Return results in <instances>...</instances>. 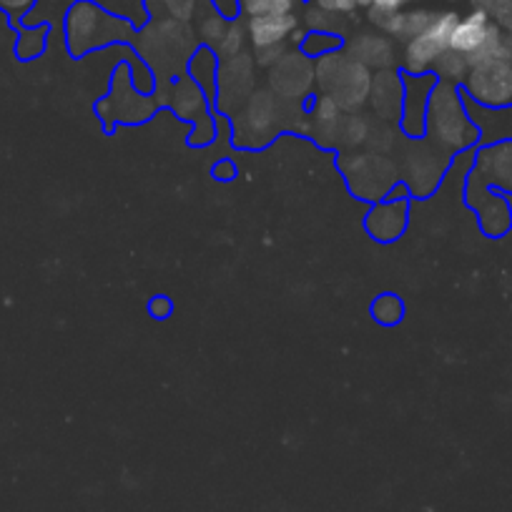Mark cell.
I'll use <instances>...</instances> for the list:
<instances>
[{
  "instance_id": "cell-1",
  "label": "cell",
  "mask_w": 512,
  "mask_h": 512,
  "mask_svg": "<svg viewBox=\"0 0 512 512\" xmlns=\"http://www.w3.org/2000/svg\"><path fill=\"white\" fill-rule=\"evenodd\" d=\"M307 131V106L284 103L259 86L249 96V101L229 118L231 146L241 151H264L282 134H299Z\"/></svg>"
},
{
  "instance_id": "cell-2",
  "label": "cell",
  "mask_w": 512,
  "mask_h": 512,
  "mask_svg": "<svg viewBox=\"0 0 512 512\" xmlns=\"http://www.w3.org/2000/svg\"><path fill=\"white\" fill-rule=\"evenodd\" d=\"M199 38L191 31L186 21H154L139 28L136 41L131 43L136 56L151 68L156 83L174 81V78L184 76L186 66H189L191 56L199 48Z\"/></svg>"
},
{
  "instance_id": "cell-3",
  "label": "cell",
  "mask_w": 512,
  "mask_h": 512,
  "mask_svg": "<svg viewBox=\"0 0 512 512\" xmlns=\"http://www.w3.org/2000/svg\"><path fill=\"white\" fill-rule=\"evenodd\" d=\"M425 139H430L432 144L452 156L475 151L482 144L480 128L475 126L470 111H467L465 93L455 83L437 81L432 88Z\"/></svg>"
},
{
  "instance_id": "cell-4",
  "label": "cell",
  "mask_w": 512,
  "mask_h": 512,
  "mask_svg": "<svg viewBox=\"0 0 512 512\" xmlns=\"http://www.w3.org/2000/svg\"><path fill=\"white\" fill-rule=\"evenodd\" d=\"M139 28L126 18L113 16L96 0H76L63 16V36L71 58H83L108 46H128L136 41Z\"/></svg>"
},
{
  "instance_id": "cell-5",
  "label": "cell",
  "mask_w": 512,
  "mask_h": 512,
  "mask_svg": "<svg viewBox=\"0 0 512 512\" xmlns=\"http://www.w3.org/2000/svg\"><path fill=\"white\" fill-rule=\"evenodd\" d=\"M400 184L405 186L412 201H425L440 191L450 174L455 156L432 144L430 139H402L395 151Z\"/></svg>"
},
{
  "instance_id": "cell-6",
  "label": "cell",
  "mask_w": 512,
  "mask_h": 512,
  "mask_svg": "<svg viewBox=\"0 0 512 512\" xmlns=\"http://www.w3.org/2000/svg\"><path fill=\"white\" fill-rule=\"evenodd\" d=\"M337 169L349 194L367 204L387 199L400 186V169H397L395 156L377 154V151H339Z\"/></svg>"
},
{
  "instance_id": "cell-7",
  "label": "cell",
  "mask_w": 512,
  "mask_h": 512,
  "mask_svg": "<svg viewBox=\"0 0 512 512\" xmlns=\"http://www.w3.org/2000/svg\"><path fill=\"white\" fill-rule=\"evenodd\" d=\"M93 111H96L101 126L106 131H113L116 126H144L161 111V106L154 93H144L134 86L131 68H128L126 58H123L113 68L106 96L98 98Z\"/></svg>"
},
{
  "instance_id": "cell-8",
  "label": "cell",
  "mask_w": 512,
  "mask_h": 512,
  "mask_svg": "<svg viewBox=\"0 0 512 512\" xmlns=\"http://www.w3.org/2000/svg\"><path fill=\"white\" fill-rule=\"evenodd\" d=\"M317 93L334 98L344 113H359L367 108L374 73L354 61L347 51H334L314 61Z\"/></svg>"
},
{
  "instance_id": "cell-9",
  "label": "cell",
  "mask_w": 512,
  "mask_h": 512,
  "mask_svg": "<svg viewBox=\"0 0 512 512\" xmlns=\"http://www.w3.org/2000/svg\"><path fill=\"white\" fill-rule=\"evenodd\" d=\"M267 88L284 103L307 106L317 96V71L314 58L304 56L299 48L284 53L274 66L267 68Z\"/></svg>"
},
{
  "instance_id": "cell-10",
  "label": "cell",
  "mask_w": 512,
  "mask_h": 512,
  "mask_svg": "<svg viewBox=\"0 0 512 512\" xmlns=\"http://www.w3.org/2000/svg\"><path fill=\"white\" fill-rule=\"evenodd\" d=\"M256 66L254 53L244 51L239 56L221 58L219 61V76H216V91L211 103H214V111L221 116L231 118L246 101H249L251 93L259 88V78H256Z\"/></svg>"
},
{
  "instance_id": "cell-11",
  "label": "cell",
  "mask_w": 512,
  "mask_h": 512,
  "mask_svg": "<svg viewBox=\"0 0 512 512\" xmlns=\"http://www.w3.org/2000/svg\"><path fill=\"white\" fill-rule=\"evenodd\" d=\"M462 93L467 101L482 108L512 106V58H492L470 66L462 81Z\"/></svg>"
},
{
  "instance_id": "cell-12",
  "label": "cell",
  "mask_w": 512,
  "mask_h": 512,
  "mask_svg": "<svg viewBox=\"0 0 512 512\" xmlns=\"http://www.w3.org/2000/svg\"><path fill=\"white\" fill-rule=\"evenodd\" d=\"M460 21V16L452 11L437 13L435 21L427 26V31H422L420 36H415L412 41L405 43L400 53V71L405 76H422V73H432L437 58L450 48V36L455 23Z\"/></svg>"
},
{
  "instance_id": "cell-13",
  "label": "cell",
  "mask_w": 512,
  "mask_h": 512,
  "mask_svg": "<svg viewBox=\"0 0 512 512\" xmlns=\"http://www.w3.org/2000/svg\"><path fill=\"white\" fill-rule=\"evenodd\" d=\"M465 204L475 214L477 226L487 239H502L512 229V204L505 194L487 186L475 171L470 169L465 179Z\"/></svg>"
},
{
  "instance_id": "cell-14",
  "label": "cell",
  "mask_w": 512,
  "mask_h": 512,
  "mask_svg": "<svg viewBox=\"0 0 512 512\" xmlns=\"http://www.w3.org/2000/svg\"><path fill=\"white\" fill-rule=\"evenodd\" d=\"M412 199L405 186H397L387 199L369 204L364 214V231L377 244H395L410 229Z\"/></svg>"
},
{
  "instance_id": "cell-15",
  "label": "cell",
  "mask_w": 512,
  "mask_h": 512,
  "mask_svg": "<svg viewBox=\"0 0 512 512\" xmlns=\"http://www.w3.org/2000/svg\"><path fill=\"white\" fill-rule=\"evenodd\" d=\"M154 96L161 108H169L179 121L189 123V126L214 111V103H211L209 93L201 86H196L186 73L174 78V81L156 83Z\"/></svg>"
},
{
  "instance_id": "cell-16",
  "label": "cell",
  "mask_w": 512,
  "mask_h": 512,
  "mask_svg": "<svg viewBox=\"0 0 512 512\" xmlns=\"http://www.w3.org/2000/svg\"><path fill=\"white\" fill-rule=\"evenodd\" d=\"M472 171L500 194L512 196V139L480 144L472 156Z\"/></svg>"
},
{
  "instance_id": "cell-17",
  "label": "cell",
  "mask_w": 512,
  "mask_h": 512,
  "mask_svg": "<svg viewBox=\"0 0 512 512\" xmlns=\"http://www.w3.org/2000/svg\"><path fill=\"white\" fill-rule=\"evenodd\" d=\"M435 83V73L405 76V106H402V116L397 121L405 139H425L427 106H430V93Z\"/></svg>"
},
{
  "instance_id": "cell-18",
  "label": "cell",
  "mask_w": 512,
  "mask_h": 512,
  "mask_svg": "<svg viewBox=\"0 0 512 512\" xmlns=\"http://www.w3.org/2000/svg\"><path fill=\"white\" fill-rule=\"evenodd\" d=\"M402 106H405V73L400 68L374 73L367 101L369 116L397 123L402 116Z\"/></svg>"
},
{
  "instance_id": "cell-19",
  "label": "cell",
  "mask_w": 512,
  "mask_h": 512,
  "mask_svg": "<svg viewBox=\"0 0 512 512\" xmlns=\"http://www.w3.org/2000/svg\"><path fill=\"white\" fill-rule=\"evenodd\" d=\"M344 111L337 106V101L324 93H317L312 101L307 103V136L309 141L324 151H334L337 154V139H339V126H342Z\"/></svg>"
},
{
  "instance_id": "cell-20",
  "label": "cell",
  "mask_w": 512,
  "mask_h": 512,
  "mask_svg": "<svg viewBox=\"0 0 512 512\" xmlns=\"http://www.w3.org/2000/svg\"><path fill=\"white\" fill-rule=\"evenodd\" d=\"M344 51L372 73L400 66V53H397L395 41L384 33H359V36L344 41Z\"/></svg>"
},
{
  "instance_id": "cell-21",
  "label": "cell",
  "mask_w": 512,
  "mask_h": 512,
  "mask_svg": "<svg viewBox=\"0 0 512 512\" xmlns=\"http://www.w3.org/2000/svg\"><path fill=\"white\" fill-rule=\"evenodd\" d=\"M246 23V36H249L251 51H264L274 46H289L294 31L302 26L297 13L292 16H259L249 18Z\"/></svg>"
},
{
  "instance_id": "cell-22",
  "label": "cell",
  "mask_w": 512,
  "mask_h": 512,
  "mask_svg": "<svg viewBox=\"0 0 512 512\" xmlns=\"http://www.w3.org/2000/svg\"><path fill=\"white\" fill-rule=\"evenodd\" d=\"M219 61L221 58L216 56V51H211V48H206V46H199L196 48L194 56H191L189 66H186V76H189L196 86L204 88L211 98H214V91H216Z\"/></svg>"
},
{
  "instance_id": "cell-23",
  "label": "cell",
  "mask_w": 512,
  "mask_h": 512,
  "mask_svg": "<svg viewBox=\"0 0 512 512\" xmlns=\"http://www.w3.org/2000/svg\"><path fill=\"white\" fill-rule=\"evenodd\" d=\"M369 123L372 116L364 111L359 113H344L342 126H339V139H337V154L339 151H359L367 146L369 136Z\"/></svg>"
},
{
  "instance_id": "cell-24",
  "label": "cell",
  "mask_w": 512,
  "mask_h": 512,
  "mask_svg": "<svg viewBox=\"0 0 512 512\" xmlns=\"http://www.w3.org/2000/svg\"><path fill=\"white\" fill-rule=\"evenodd\" d=\"M48 33H51V26H48V23L23 26L21 31H18L16 46H13L18 61L28 63V61H36V58H41L48 48Z\"/></svg>"
},
{
  "instance_id": "cell-25",
  "label": "cell",
  "mask_w": 512,
  "mask_h": 512,
  "mask_svg": "<svg viewBox=\"0 0 512 512\" xmlns=\"http://www.w3.org/2000/svg\"><path fill=\"white\" fill-rule=\"evenodd\" d=\"M402 139H405V136L400 134V126H397V123L379 121V118L372 116V123H369L367 146H364V149L377 151V154L395 156V151L400 149Z\"/></svg>"
},
{
  "instance_id": "cell-26",
  "label": "cell",
  "mask_w": 512,
  "mask_h": 512,
  "mask_svg": "<svg viewBox=\"0 0 512 512\" xmlns=\"http://www.w3.org/2000/svg\"><path fill=\"white\" fill-rule=\"evenodd\" d=\"M369 317H372L374 324H379V327H397V324L405 322L407 317L405 299L395 292L379 294L372 302V307H369Z\"/></svg>"
},
{
  "instance_id": "cell-27",
  "label": "cell",
  "mask_w": 512,
  "mask_h": 512,
  "mask_svg": "<svg viewBox=\"0 0 512 512\" xmlns=\"http://www.w3.org/2000/svg\"><path fill=\"white\" fill-rule=\"evenodd\" d=\"M304 0H239V13L244 21L259 16H292Z\"/></svg>"
},
{
  "instance_id": "cell-28",
  "label": "cell",
  "mask_w": 512,
  "mask_h": 512,
  "mask_svg": "<svg viewBox=\"0 0 512 512\" xmlns=\"http://www.w3.org/2000/svg\"><path fill=\"white\" fill-rule=\"evenodd\" d=\"M432 73H435L437 81H445V83H455V86H462V81H465V76L470 73V61H467V56H462V53L452 51V48H447L445 53H442L440 58H437L435 68H432Z\"/></svg>"
},
{
  "instance_id": "cell-29",
  "label": "cell",
  "mask_w": 512,
  "mask_h": 512,
  "mask_svg": "<svg viewBox=\"0 0 512 512\" xmlns=\"http://www.w3.org/2000/svg\"><path fill=\"white\" fill-rule=\"evenodd\" d=\"M229 118L221 116V113L211 111L209 116L199 118L196 123H191V131H189V146L194 149H206V146L214 144L221 134V126H226Z\"/></svg>"
},
{
  "instance_id": "cell-30",
  "label": "cell",
  "mask_w": 512,
  "mask_h": 512,
  "mask_svg": "<svg viewBox=\"0 0 512 512\" xmlns=\"http://www.w3.org/2000/svg\"><path fill=\"white\" fill-rule=\"evenodd\" d=\"M342 48H344V36H339V33H322V31H307L304 33L302 43H299V51H302L304 56L314 58V61L327 56V53L342 51Z\"/></svg>"
},
{
  "instance_id": "cell-31",
  "label": "cell",
  "mask_w": 512,
  "mask_h": 512,
  "mask_svg": "<svg viewBox=\"0 0 512 512\" xmlns=\"http://www.w3.org/2000/svg\"><path fill=\"white\" fill-rule=\"evenodd\" d=\"M249 46V36H246V23L244 18H236V21H229V28H226L224 38L216 46V56L219 58H231L239 56V53L246 51Z\"/></svg>"
},
{
  "instance_id": "cell-32",
  "label": "cell",
  "mask_w": 512,
  "mask_h": 512,
  "mask_svg": "<svg viewBox=\"0 0 512 512\" xmlns=\"http://www.w3.org/2000/svg\"><path fill=\"white\" fill-rule=\"evenodd\" d=\"M472 3L477 11L487 13V18L512 38V0H472Z\"/></svg>"
},
{
  "instance_id": "cell-33",
  "label": "cell",
  "mask_w": 512,
  "mask_h": 512,
  "mask_svg": "<svg viewBox=\"0 0 512 512\" xmlns=\"http://www.w3.org/2000/svg\"><path fill=\"white\" fill-rule=\"evenodd\" d=\"M226 28H229V21H226L224 16H219V13H211V16H206L204 21L199 23V43L201 46L211 48V51H216V46H219L221 38H224Z\"/></svg>"
},
{
  "instance_id": "cell-34",
  "label": "cell",
  "mask_w": 512,
  "mask_h": 512,
  "mask_svg": "<svg viewBox=\"0 0 512 512\" xmlns=\"http://www.w3.org/2000/svg\"><path fill=\"white\" fill-rule=\"evenodd\" d=\"M309 6L332 13V16H349L357 11L359 3L357 0H309Z\"/></svg>"
},
{
  "instance_id": "cell-35",
  "label": "cell",
  "mask_w": 512,
  "mask_h": 512,
  "mask_svg": "<svg viewBox=\"0 0 512 512\" xmlns=\"http://www.w3.org/2000/svg\"><path fill=\"white\" fill-rule=\"evenodd\" d=\"M38 0H0V11L11 16L13 21H23L36 8Z\"/></svg>"
},
{
  "instance_id": "cell-36",
  "label": "cell",
  "mask_w": 512,
  "mask_h": 512,
  "mask_svg": "<svg viewBox=\"0 0 512 512\" xmlns=\"http://www.w3.org/2000/svg\"><path fill=\"white\" fill-rule=\"evenodd\" d=\"M171 18L176 21H189L196 11V0H161Z\"/></svg>"
},
{
  "instance_id": "cell-37",
  "label": "cell",
  "mask_w": 512,
  "mask_h": 512,
  "mask_svg": "<svg viewBox=\"0 0 512 512\" xmlns=\"http://www.w3.org/2000/svg\"><path fill=\"white\" fill-rule=\"evenodd\" d=\"M149 314L156 319V322H164L174 314V302L166 294H156V297L149 299Z\"/></svg>"
},
{
  "instance_id": "cell-38",
  "label": "cell",
  "mask_w": 512,
  "mask_h": 512,
  "mask_svg": "<svg viewBox=\"0 0 512 512\" xmlns=\"http://www.w3.org/2000/svg\"><path fill=\"white\" fill-rule=\"evenodd\" d=\"M236 174H239V169H236V164L231 159H221L211 166V176L216 181H234Z\"/></svg>"
},
{
  "instance_id": "cell-39",
  "label": "cell",
  "mask_w": 512,
  "mask_h": 512,
  "mask_svg": "<svg viewBox=\"0 0 512 512\" xmlns=\"http://www.w3.org/2000/svg\"><path fill=\"white\" fill-rule=\"evenodd\" d=\"M209 3L211 8H214V13L224 16L226 21H236V18H241L239 0H209Z\"/></svg>"
},
{
  "instance_id": "cell-40",
  "label": "cell",
  "mask_w": 512,
  "mask_h": 512,
  "mask_svg": "<svg viewBox=\"0 0 512 512\" xmlns=\"http://www.w3.org/2000/svg\"><path fill=\"white\" fill-rule=\"evenodd\" d=\"M405 3H417V0H405Z\"/></svg>"
}]
</instances>
